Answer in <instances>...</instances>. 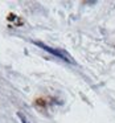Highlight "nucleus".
Listing matches in <instances>:
<instances>
[{
    "instance_id": "obj_1",
    "label": "nucleus",
    "mask_w": 115,
    "mask_h": 123,
    "mask_svg": "<svg viewBox=\"0 0 115 123\" xmlns=\"http://www.w3.org/2000/svg\"><path fill=\"white\" fill-rule=\"evenodd\" d=\"M40 48H42L45 52H49L50 54H53L54 57H57V58H60V60H62V61H65V62H69V64H75L74 62V60H73V57L72 56H69V54L66 53V52L64 50V49H56V48H50V46H48V45H44V44H41V43H36Z\"/></svg>"
},
{
    "instance_id": "obj_2",
    "label": "nucleus",
    "mask_w": 115,
    "mask_h": 123,
    "mask_svg": "<svg viewBox=\"0 0 115 123\" xmlns=\"http://www.w3.org/2000/svg\"><path fill=\"white\" fill-rule=\"evenodd\" d=\"M19 118H20V120H21V123H30L29 119L27 118V115H24L23 112H19Z\"/></svg>"
}]
</instances>
